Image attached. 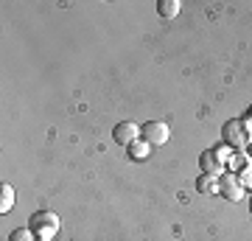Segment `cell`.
Returning a JSON list of instances; mask_svg holds the SVG:
<instances>
[{
  "mask_svg": "<svg viewBox=\"0 0 252 241\" xmlns=\"http://www.w3.org/2000/svg\"><path fill=\"white\" fill-rule=\"evenodd\" d=\"M221 140L224 146H230L233 152H247V146L252 140V132L244 126L241 118H230L224 126H221Z\"/></svg>",
  "mask_w": 252,
  "mask_h": 241,
  "instance_id": "1",
  "label": "cell"
},
{
  "mask_svg": "<svg viewBox=\"0 0 252 241\" xmlns=\"http://www.w3.org/2000/svg\"><path fill=\"white\" fill-rule=\"evenodd\" d=\"M59 227H62V222H59V216H56L54 210H36V213L31 216V230L36 233L39 241H54Z\"/></svg>",
  "mask_w": 252,
  "mask_h": 241,
  "instance_id": "2",
  "label": "cell"
},
{
  "mask_svg": "<svg viewBox=\"0 0 252 241\" xmlns=\"http://www.w3.org/2000/svg\"><path fill=\"white\" fill-rule=\"evenodd\" d=\"M168 124H162V121H149V124L140 126V138H143L149 146H162V143L168 140Z\"/></svg>",
  "mask_w": 252,
  "mask_h": 241,
  "instance_id": "3",
  "label": "cell"
},
{
  "mask_svg": "<svg viewBox=\"0 0 252 241\" xmlns=\"http://www.w3.org/2000/svg\"><path fill=\"white\" fill-rule=\"evenodd\" d=\"M244 191H247V188L238 182V174L230 171V174H221V177H219V194H221V197L238 202V199L244 197Z\"/></svg>",
  "mask_w": 252,
  "mask_h": 241,
  "instance_id": "4",
  "label": "cell"
},
{
  "mask_svg": "<svg viewBox=\"0 0 252 241\" xmlns=\"http://www.w3.org/2000/svg\"><path fill=\"white\" fill-rule=\"evenodd\" d=\"M112 138H115V143H121V146H132L135 140H140V126L135 124V121H124V124H118L115 129H112Z\"/></svg>",
  "mask_w": 252,
  "mask_h": 241,
  "instance_id": "5",
  "label": "cell"
},
{
  "mask_svg": "<svg viewBox=\"0 0 252 241\" xmlns=\"http://www.w3.org/2000/svg\"><path fill=\"white\" fill-rule=\"evenodd\" d=\"M199 169H202V174L221 177V174H224V163L216 157V152H213V149H207V152L199 154Z\"/></svg>",
  "mask_w": 252,
  "mask_h": 241,
  "instance_id": "6",
  "label": "cell"
},
{
  "mask_svg": "<svg viewBox=\"0 0 252 241\" xmlns=\"http://www.w3.org/2000/svg\"><path fill=\"white\" fill-rule=\"evenodd\" d=\"M196 191H199V194H205V197H210V194H219V177L199 174V177H196Z\"/></svg>",
  "mask_w": 252,
  "mask_h": 241,
  "instance_id": "7",
  "label": "cell"
},
{
  "mask_svg": "<svg viewBox=\"0 0 252 241\" xmlns=\"http://www.w3.org/2000/svg\"><path fill=\"white\" fill-rule=\"evenodd\" d=\"M180 9H182L180 0H157V11H160V17H165V20H174L180 14Z\"/></svg>",
  "mask_w": 252,
  "mask_h": 241,
  "instance_id": "8",
  "label": "cell"
},
{
  "mask_svg": "<svg viewBox=\"0 0 252 241\" xmlns=\"http://www.w3.org/2000/svg\"><path fill=\"white\" fill-rule=\"evenodd\" d=\"M149 154H152V146L146 140H135L129 146V157H132V160H146Z\"/></svg>",
  "mask_w": 252,
  "mask_h": 241,
  "instance_id": "9",
  "label": "cell"
},
{
  "mask_svg": "<svg viewBox=\"0 0 252 241\" xmlns=\"http://www.w3.org/2000/svg\"><path fill=\"white\" fill-rule=\"evenodd\" d=\"M0 194H3V199H0V213H9L11 207H14V188L3 182V188H0Z\"/></svg>",
  "mask_w": 252,
  "mask_h": 241,
  "instance_id": "10",
  "label": "cell"
},
{
  "mask_svg": "<svg viewBox=\"0 0 252 241\" xmlns=\"http://www.w3.org/2000/svg\"><path fill=\"white\" fill-rule=\"evenodd\" d=\"M9 241H39V239H36V233L31 227H17V230H11Z\"/></svg>",
  "mask_w": 252,
  "mask_h": 241,
  "instance_id": "11",
  "label": "cell"
},
{
  "mask_svg": "<svg viewBox=\"0 0 252 241\" xmlns=\"http://www.w3.org/2000/svg\"><path fill=\"white\" fill-rule=\"evenodd\" d=\"M230 166H233V171H235V169L241 171V169H247V166H252V163H250V154H247V152H235L233 160H230Z\"/></svg>",
  "mask_w": 252,
  "mask_h": 241,
  "instance_id": "12",
  "label": "cell"
},
{
  "mask_svg": "<svg viewBox=\"0 0 252 241\" xmlns=\"http://www.w3.org/2000/svg\"><path fill=\"white\" fill-rule=\"evenodd\" d=\"M213 152H216V157H219L221 163H230V160H233V149H230V146H224V143H221V146H216Z\"/></svg>",
  "mask_w": 252,
  "mask_h": 241,
  "instance_id": "13",
  "label": "cell"
},
{
  "mask_svg": "<svg viewBox=\"0 0 252 241\" xmlns=\"http://www.w3.org/2000/svg\"><path fill=\"white\" fill-rule=\"evenodd\" d=\"M238 182H241L244 188H252V166H247V169L238 171Z\"/></svg>",
  "mask_w": 252,
  "mask_h": 241,
  "instance_id": "14",
  "label": "cell"
},
{
  "mask_svg": "<svg viewBox=\"0 0 252 241\" xmlns=\"http://www.w3.org/2000/svg\"><path fill=\"white\" fill-rule=\"evenodd\" d=\"M241 121H244V126H247V129H250V132H252V107L247 109V115H244Z\"/></svg>",
  "mask_w": 252,
  "mask_h": 241,
  "instance_id": "15",
  "label": "cell"
},
{
  "mask_svg": "<svg viewBox=\"0 0 252 241\" xmlns=\"http://www.w3.org/2000/svg\"><path fill=\"white\" fill-rule=\"evenodd\" d=\"M247 154H250V163H252V140H250V146H247Z\"/></svg>",
  "mask_w": 252,
  "mask_h": 241,
  "instance_id": "16",
  "label": "cell"
},
{
  "mask_svg": "<svg viewBox=\"0 0 252 241\" xmlns=\"http://www.w3.org/2000/svg\"><path fill=\"white\" fill-rule=\"evenodd\" d=\"M250 213H252V197H250Z\"/></svg>",
  "mask_w": 252,
  "mask_h": 241,
  "instance_id": "17",
  "label": "cell"
}]
</instances>
